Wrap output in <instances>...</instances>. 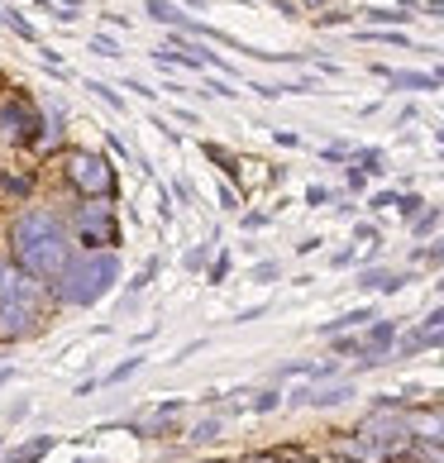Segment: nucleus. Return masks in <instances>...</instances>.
Here are the masks:
<instances>
[{"label": "nucleus", "mask_w": 444, "mask_h": 463, "mask_svg": "<svg viewBox=\"0 0 444 463\" xmlns=\"http://www.w3.org/2000/svg\"><path fill=\"white\" fill-rule=\"evenodd\" d=\"M0 139L14 144V148H33L43 139V125H39V106L24 96H5L0 100Z\"/></svg>", "instance_id": "423d86ee"}, {"label": "nucleus", "mask_w": 444, "mask_h": 463, "mask_svg": "<svg viewBox=\"0 0 444 463\" xmlns=\"http://www.w3.org/2000/svg\"><path fill=\"white\" fill-rule=\"evenodd\" d=\"M354 158H358V173H383V148H354Z\"/></svg>", "instance_id": "4468645a"}, {"label": "nucleus", "mask_w": 444, "mask_h": 463, "mask_svg": "<svg viewBox=\"0 0 444 463\" xmlns=\"http://www.w3.org/2000/svg\"><path fill=\"white\" fill-rule=\"evenodd\" d=\"M339 358H364V339H349V335H335V345H330Z\"/></svg>", "instance_id": "f3484780"}, {"label": "nucleus", "mask_w": 444, "mask_h": 463, "mask_svg": "<svg viewBox=\"0 0 444 463\" xmlns=\"http://www.w3.org/2000/svg\"><path fill=\"white\" fill-rule=\"evenodd\" d=\"M349 186H354V192H364V186H368V173H358V167H349Z\"/></svg>", "instance_id": "58836bf2"}, {"label": "nucleus", "mask_w": 444, "mask_h": 463, "mask_svg": "<svg viewBox=\"0 0 444 463\" xmlns=\"http://www.w3.org/2000/svg\"><path fill=\"white\" fill-rule=\"evenodd\" d=\"M373 320V306H358V311H345V316H339V320H326V325H320V335H345V330H354V325H368Z\"/></svg>", "instance_id": "9d476101"}, {"label": "nucleus", "mask_w": 444, "mask_h": 463, "mask_svg": "<svg viewBox=\"0 0 444 463\" xmlns=\"http://www.w3.org/2000/svg\"><path fill=\"white\" fill-rule=\"evenodd\" d=\"M173 196H177L182 205H196V186H192V177H177V182H173Z\"/></svg>", "instance_id": "a878e982"}, {"label": "nucleus", "mask_w": 444, "mask_h": 463, "mask_svg": "<svg viewBox=\"0 0 444 463\" xmlns=\"http://www.w3.org/2000/svg\"><path fill=\"white\" fill-rule=\"evenodd\" d=\"M420 10H425V14H439V20H444V0H420Z\"/></svg>", "instance_id": "ea45409f"}, {"label": "nucleus", "mask_w": 444, "mask_h": 463, "mask_svg": "<svg viewBox=\"0 0 444 463\" xmlns=\"http://www.w3.org/2000/svg\"><path fill=\"white\" fill-rule=\"evenodd\" d=\"M354 397V387L349 383H335L326 392H311V406H339V402H349Z\"/></svg>", "instance_id": "f8f14e48"}, {"label": "nucleus", "mask_w": 444, "mask_h": 463, "mask_svg": "<svg viewBox=\"0 0 444 463\" xmlns=\"http://www.w3.org/2000/svg\"><path fill=\"white\" fill-rule=\"evenodd\" d=\"M186 5H196V0H186Z\"/></svg>", "instance_id": "a18cd8bd"}, {"label": "nucleus", "mask_w": 444, "mask_h": 463, "mask_svg": "<svg viewBox=\"0 0 444 463\" xmlns=\"http://www.w3.org/2000/svg\"><path fill=\"white\" fill-rule=\"evenodd\" d=\"M39 291H48V282H33L29 272H20L10 259H0V345L24 339L43 325V311L33 306Z\"/></svg>", "instance_id": "7ed1b4c3"}, {"label": "nucleus", "mask_w": 444, "mask_h": 463, "mask_svg": "<svg viewBox=\"0 0 444 463\" xmlns=\"http://www.w3.org/2000/svg\"><path fill=\"white\" fill-rule=\"evenodd\" d=\"M77 253H115L119 244V225H115V205L110 201H77L72 220H67Z\"/></svg>", "instance_id": "20e7f679"}, {"label": "nucleus", "mask_w": 444, "mask_h": 463, "mask_svg": "<svg viewBox=\"0 0 444 463\" xmlns=\"http://www.w3.org/2000/svg\"><path fill=\"white\" fill-rule=\"evenodd\" d=\"M148 20H158V24H167V29H182V33H192V29H196V20H192V14L173 10L167 0H148Z\"/></svg>", "instance_id": "6e6552de"}, {"label": "nucleus", "mask_w": 444, "mask_h": 463, "mask_svg": "<svg viewBox=\"0 0 444 463\" xmlns=\"http://www.w3.org/2000/svg\"><path fill=\"white\" fill-rule=\"evenodd\" d=\"M91 53H96V58H119V43L100 33V39H91Z\"/></svg>", "instance_id": "bb28decb"}, {"label": "nucleus", "mask_w": 444, "mask_h": 463, "mask_svg": "<svg viewBox=\"0 0 444 463\" xmlns=\"http://www.w3.org/2000/svg\"><path fill=\"white\" fill-rule=\"evenodd\" d=\"M306 205H311V211L316 205H330V186H306Z\"/></svg>", "instance_id": "c85d7f7f"}, {"label": "nucleus", "mask_w": 444, "mask_h": 463, "mask_svg": "<svg viewBox=\"0 0 444 463\" xmlns=\"http://www.w3.org/2000/svg\"><path fill=\"white\" fill-rule=\"evenodd\" d=\"M253 282H278V263H272V259H263L259 268H253Z\"/></svg>", "instance_id": "c756f323"}, {"label": "nucleus", "mask_w": 444, "mask_h": 463, "mask_svg": "<svg viewBox=\"0 0 444 463\" xmlns=\"http://www.w3.org/2000/svg\"><path fill=\"white\" fill-rule=\"evenodd\" d=\"M435 291H439V297H444V278H439V282H435Z\"/></svg>", "instance_id": "79ce46f5"}, {"label": "nucleus", "mask_w": 444, "mask_h": 463, "mask_svg": "<svg viewBox=\"0 0 444 463\" xmlns=\"http://www.w3.org/2000/svg\"><path fill=\"white\" fill-rule=\"evenodd\" d=\"M272 406H282V392H259V397H253V411H272Z\"/></svg>", "instance_id": "cd10ccee"}, {"label": "nucleus", "mask_w": 444, "mask_h": 463, "mask_svg": "<svg viewBox=\"0 0 444 463\" xmlns=\"http://www.w3.org/2000/svg\"><path fill=\"white\" fill-rule=\"evenodd\" d=\"M67 182L81 201H115V167L100 153H67Z\"/></svg>", "instance_id": "39448f33"}, {"label": "nucleus", "mask_w": 444, "mask_h": 463, "mask_svg": "<svg viewBox=\"0 0 444 463\" xmlns=\"http://www.w3.org/2000/svg\"><path fill=\"white\" fill-rule=\"evenodd\" d=\"M0 20H5V24H10L14 33H20V39H24V43H39V33H33V24L24 20V14H20V10H10V5H5V10H0Z\"/></svg>", "instance_id": "ddd939ff"}, {"label": "nucleus", "mask_w": 444, "mask_h": 463, "mask_svg": "<svg viewBox=\"0 0 444 463\" xmlns=\"http://www.w3.org/2000/svg\"><path fill=\"white\" fill-rule=\"evenodd\" d=\"M373 211H387V205H397V192H378V196H368Z\"/></svg>", "instance_id": "473e14b6"}, {"label": "nucleus", "mask_w": 444, "mask_h": 463, "mask_svg": "<svg viewBox=\"0 0 444 463\" xmlns=\"http://www.w3.org/2000/svg\"><path fill=\"white\" fill-rule=\"evenodd\" d=\"M201 148H206V153H211V163H220L225 173H239V163H234V158H230V153L220 148V144H201Z\"/></svg>", "instance_id": "393cba45"}, {"label": "nucleus", "mask_w": 444, "mask_h": 463, "mask_svg": "<svg viewBox=\"0 0 444 463\" xmlns=\"http://www.w3.org/2000/svg\"><path fill=\"white\" fill-rule=\"evenodd\" d=\"M392 91H439L444 81L435 77V72H397V67H392Z\"/></svg>", "instance_id": "0eeeda50"}, {"label": "nucleus", "mask_w": 444, "mask_h": 463, "mask_svg": "<svg viewBox=\"0 0 444 463\" xmlns=\"http://www.w3.org/2000/svg\"><path fill=\"white\" fill-rule=\"evenodd\" d=\"M420 259H425V263H444V244H430V249H420Z\"/></svg>", "instance_id": "c9c22d12"}, {"label": "nucleus", "mask_w": 444, "mask_h": 463, "mask_svg": "<svg viewBox=\"0 0 444 463\" xmlns=\"http://www.w3.org/2000/svg\"><path fill=\"white\" fill-rule=\"evenodd\" d=\"M220 435H225V420H201L196 425V430H186V444H211V439H220Z\"/></svg>", "instance_id": "9b49d317"}, {"label": "nucleus", "mask_w": 444, "mask_h": 463, "mask_svg": "<svg viewBox=\"0 0 444 463\" xmlns=\"http://www.w3.org/2000/svg\"><path fill=\"white\" fill-rule=\"evenodd\" d=\"M206 259H211V244H201V249H192V253H186V268H206Z\"/></svg>", "instance_id": "7c9ffc66"}, {"label": "nucleus", "mask_w": 444, "mask_h": 463, "mask_svg": "<svg viewBox=\"0 0 444 463\" xmlns=\"http://www.w3.org/2000/svg\"><path fill=\"white\" fill-rule=\"evenodd\" d=\"M144 368V358H129V364H119V368H110L106 373V383H100V387H115V383H125V377H134V373H139Z\"/></svg>", "instance_id": "a211bd4d"}, {"label": "nucleus", "mask_w": 444, "mask_h": 463, "mask_svg": "<svg viewBox=\"0 0 444 463\" xmlns=\"http://www.w3.org/2000/svg\"><path fill=\"white\" fill-rule=\"evenodd\" d=\"M72 234H67V220H58L53 211H29L10 225V263L29 272L33 282H58V272L72 259Z\"/></svg>", "instance_id": "f257e3e1"}, {"label": "nucleus", "mask_w": 444, "mask_h": 463, "mask_svg": "<svg viewBox=\"0 0 444 463\" xmlns=\"http://www.w3.org/2000/svg\"><path fill=\"white\" fill-rule=\"evenodd\" d=\"M354 239H358V244H373V239H378V230H373V225H358Z\"/></svg>", "instance_id": "4c0bfd02"}, {"label": "nucleus", "mask_w": 444, "mask_h": 463, "mask_svg": "<svg viewBox=\"0 0 444 463\" xmlns=\"http://www.w3.org/2000/svg\"><path fill=\"white\" fill-rule=\"evenodd\" d=\"M420 330H444V306H439V311H430V316L420 320Z\"/></svg>", "instance_id": "f704fd0d"}, {"label": "nucleus", "mask_w": 444, "mask_h": 463, "mask_svg": "<svg viewBox=\"0 0 444 463\" xmlns=\"http://www.w3.org/2000/svg\"><path fill=\"white\" fill-rule=\"evenodd\" d=\"M244 463H278V458H244Z\"/></svg>", "instance_id": "a19ab883"}, {"label": "nucleus", "mask_w": 444, "mask_h": 463, "mask_svg": "<svg viewBox=\"0 0 444 463\" xmlns=\"http://www.w3.org/2000/svg\"><path fill=\"white\" fill-rule=\"evenodd\" d=\"M115 282H119V253H72L53 282V297L62 306H96L100 297H110Z\"/></svg>", "instance_id": "f03ea898"}, {"label": "nucleus", "mask_w": 444, "mask_h": 463, "mask_svg": "<svg viewBox=\"0 0 444 463\" xmlns=\"http://www.w3.org/2000/svg\"><path fill=\"white\" fill-rule=\"evenodd\" d=\"M435 225H439V211H420V215L411 220V230H416V239H430V234H435Z\"/></svg>", "instance_id": "aec40b11"}, {"label": "nucleus", "mask_w": 444, "mask_h": 463, "mask_svg": "<svg viewBox=\"0 0 444 463\" xmlns=\"http://www.w3.org/2000/svg\"><path fill=\"white\" fill-rule=\"evenodd\" d=\"M220 205H225V211H239V192L225 186V182H220Z\"/></svg>", "instance_id": "2f4dec72"}, {"label": "nucleus", "mask_w": 444, "mask_h": 463, "mask_svg": "<svg viewBox=\"0 0 444 463\" xmlns=\"http://www.w3.org/2000/svg\"><path fill=\"white\" fill-rule=\"evenodd\" d=\"M87 91H91V96H100L110 110H125V100H119V91H115V87H106V81H91V77H87Z\"/></svg>", "instance_id": "dca6fc26"}, {"label": "nucleus", "mask_w": 444, "mask_h": 463, "mask_svg": "<svg viewBox=\"0 0 444 463\" xmlns=\"http://www.w3.org/2000/svg\"><path fill=\"white\" fill-rule=\"evenodd\" d=\"M397 211H401L406 220H416V215L425 211V201H420L416 192H397Z\"/></svg>", "instance_id": "6ab92c4d"}, {"label": "nucleus", "mask_w": 444, "mask_h": 463, "mask_svg": "<svg viewBox=\"0 0 444 463\" xmlns=\"http://www.w3.org/2000/svg\"><path fill=\"white\" fill-rule=\"evenodd\" d=\"M239 225H244V230H263V225H268V215H263V211H249L244 220H239Z\"/></svg>", "instance_id": "72a5a7b5"}, {"label": "nucleus", "mask_w": 444, "mask_h": 463, "mask_svg": "<svg viewBox=\"0 0 444 463\" xmlns=\"http://www.w3.org/2000/svg\"><path fill=\"white\" fill-rule=\"evenodd\" d=\"M230 268H234V259H230V253H215V259H211V272H206V278L220 287V282H225L230 278Z\"/></svg>", "instance_id": "4be33fe9"}, {"label": "nucleus", "mask_w": 444, "mask_h": 463, "mask_svg": "<svg viewBox=\"0 0 444 463\" xmlns=\"http://www.w3.org/2000/svg\"><path fill=\"white\" fill-rule=\"evenodd\" d=\"M259 316H268V306H249V311H239L234 320H239V325H244V320H259Z\"/></svg>", "instance_id": "e433bc0d"}, {"label": "nucleus", "mask_w": 444, "mask_h": 463, "mask_svg": "<svg viewBox=\"0 0 444 463\" xmlns=\"http://www.w3.org/2000/svg\"><path fill=\"white\" fill-rule=\"evenodd\" d=\"M0 192H10L14 201H24V196L33 192V182H29V177H0Z\"/></svg>", "instance_id": "412c9836"}, {"label": "nucleus", "mask_w": 444, "mask_h": 463, "mask_svg": "<svg viewBox=\"0 0 444 463\" xmlns=\"http://www.w3.org/2000/svg\"><path fill=\"white\" fill-rule=\"evenodd\" d=\"M358 43H392V48H411V39H406L401 29H392V33H354Z\"/></svg>", "instance_id": "2eb2a0df"}, {"label": "nucleus", "mask_w": 444, "mask_h": 463, "mask_svg": "<svg viewBox=\"0 0 444 463\" xmlns=\"http://www.w3.org/2000/svg\"><path fill=\"white\" fill-rule=\"evenodd\" d=\"M158 263H163V259H158V253H153V259L144 263V272H139V278H134V282H129V291H139V287H148L153 278H158Z\"/></svg>", "instance_id": "b1692460"}, {"label": "nucleus", "mask_w": 444, "mask_h": 463, "mask_svg": "<svg viewBox=\"0 0 444 463\" xmlns=\"http://www.w3.org/2000/svg\"><path fill=\"white\" fill-rule=\"evenodd\" d=\"M439 144H444V129H439Z\"/></svg>", "instance_id": "c03bdc74"}, {"label": "nucleus", "mask_w": 444, "mask_h": 463, "mask_svg": "<svg viewBox=\"0 0 444 463\" xmlns=\"http://www.w3.org/2000/svg\"><path fill=\"white\" fill-rule=\"evenodd\" d=\"M368 20L373 24H406L411 14H406V10H368Z\"/></svg>", "instance_id": "5701e85b"}, {"label": "nucleus", "mask_w": 444, "mask_h": 463, "mask_svg": "<svg viewBox=\"0 0 444 463\" xmlns=\"http://www.w3.org/2000/svg\"><path fill=\"white\" fill-rule=\"evenodd\" d=\"M53 435H39V439H29V444H20V449H10L5 454V463H43L48 454H53Z\"/></svg>", "instance_id": "1a4fd4ad"}, {"label": "nucleus", "mask_w": 444, "mask_h": 463, "mask_svg": "<svg viewBox=\"0 0 444 463\" xmlns=\"http://www.w3.org/2000/svg\"><path fill=\"white\" fill-rule=\"evenodd\" d=\"M306 5H326V0H306Z\"/></svg>", "instance_id": "37998d69"}]
</instances>
